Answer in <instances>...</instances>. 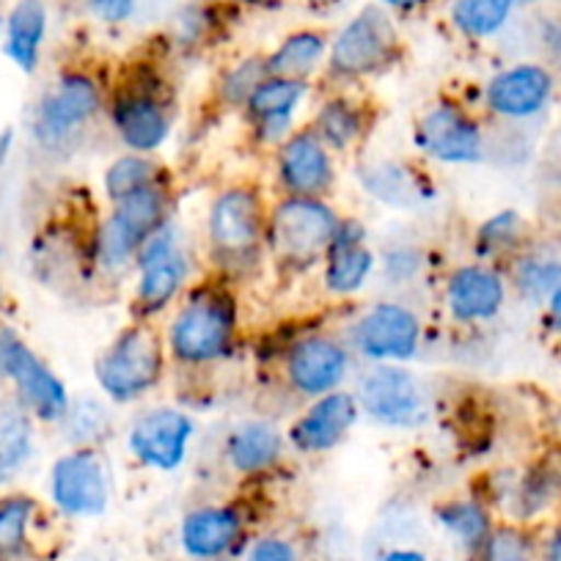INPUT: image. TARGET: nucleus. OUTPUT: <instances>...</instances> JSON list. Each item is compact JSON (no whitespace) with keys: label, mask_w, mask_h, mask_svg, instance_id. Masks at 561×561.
I'll return each instance as SVG.
<instances>
[{"label":"nucleus","mask_w":561,"mask_h":561,"mask_svg":"<svg viewBox=\"0 0 561 561\" xmlns=\"http://www.w3.org/2000/svg\"><path fill=\"white\" fill-rule=\"evenodd\" d=\"M39 515V501L28 493L0 495V561H14L28 550L31 526Z\"/></svg>","instance_id":"e433bc0d"},{"label":"nucleus","mask_w":561,"mask_h":561,"mask_svg":"<svg viewBox=\"0 0 561 561\" xmlns=\"http://www.w3.org/2000/svg\"><path fill=\"white\" fill-rule=\"evenodd\" d=\"M311 83L287 78H264L242 107L251 138L256 147L275 149L300 127V111L309 105Z\"/></svg>","instance_id":"4be33fe9"},{"label":"nucleus","mask_w":561,"mask_h":561,"mask_svg":"<svg viewBox=\"0 0 561 561\" xmlns=\"http://www.w3.org/2000/svg\"><path fill=\"white\" fill-rule=\"evenodd\" d=\"M410 144L440 169H473L490 158V133L482 116L457 96L430 102L410 127Z\"/></svg>","instance_id":"0eeeda50"},{"label":"nucleus","mask_w":561,"mask_h":561,"mask_svg":"<svg viewBox=\"0 0 561 561\" xmlns=\"http://www.w3.org/2000/svg\"><path fill=\"white\" fill-rule=\"evenodd\" d=\"M542 322L548 328L550 336H556L561 342V287L556 289L548 298V304L542 306Z\"/></svg>","instance_id":"a18cd8bd"},{"label":"nucleus","mask_w":561,"mask_h":561,"mask_svg":"<svg viewBox=\"0 0 561 561\" xmlns=\"http://www.w3.org/2000/svg\"><path fill=\"white\" fill-rule=\"evenodd\" d=\"M0 380L12 382L14 399L39 424H58L72 402L67 382L9 325H0Z\"/></svg>","instance_id":"ddd939ff"},{"label":"nucleus","mask_w":561,"mask_h":561,"mask_svg":"<svg viewBox=\"0 0 561 561\" xmlns=\"http://www.w3.org/2000/svg\"><path fill=\"white\" fill-rule=\"evenodd\" d=\"M495 506H501L506 523L517 526H539L561 510V460L539 457L510 479L495 493Z\"/></svg>","instance_id":"5701e85b"},{"label":"nucleus","mask_w":561,"mask_h":561,"mask_svg":"<svg viewBox=\"0 0 561 561\" xmlns=\"http://www.w3.org/2000/svg\"><path fill=\"white\" fill-rule=\"evenodd\" d=\"M267 213L270 202L251 182H231L209 198L204 242L226 280L267 256Z\"/></svg>","instance_id":"f03ea898"},{"label":"nucleus","mask_w":561,"mask_h":561,"mask_svg":"<svg viewBox=\"0 0 561 561\" xmlns=\"http://www.w3.org/2000/svg\"><path fill=\"white\" fill-rule=\"evenodd\" d=\"M287 449V430L273 419H245L226 433L224 462L234 477L259 479L284 462Z\"/></svg>","instance_id":"393cba45"},{"label":"nucleus","mask_w":561,"mask_h":561,"mask_svg":"<svg viewBox=\"0 0 561 561\" xmlns=\"http://www.w3.org/2000/svg\"><path fill=\"white\" fill-rule=\"evenodd\" d=\"M198 424L191 410L176 404H158V408L140 410L129 421L124 433V449L129 460L144 471L176 473L187 460L196 444Z\"/></svg>","instance_id":"4468645a"},{"label":"nucleus","mask_w":561,"mask_h":561,"mask_svg":"<svg viewBox=\"0 0 561 561\" xmlns=\"http://www.w3.org/2000/svg\"><path fill=\"white\" fill-rule=\"evenodd\" d=\"M353 393L360 415L391 433H419L433 421V391L408 364H369L355 380Z\"/></svg>","instance_id":"6e6552de"},{"label":"nucleus","mask_w":561,"mask_h":561,"mask_svg":"<svg viewBox=\"0 0 561 561\" xmlns=\"http://www.w3.org/2000/svg\"><path fill=\"white\" fill-rule=\"evenodd\" d=\"M358 185L369 198L377 204L391 209H413L421 202L433 198L435 191L424 187V176L413 169V165L402 163V160H366L358 165Z\"/></svg>","instance_id":"cd10ccee"},{"label":"nucleus","mask_w":561,"mask_h":561,"mask_svg":"<svg viewBox=\"0 0 561 561\" xmlns=\"http://www.w3.org/2000/svg\"><path fill=\"white\" fill-rule=\"evenodd\" d=\"M237 7H251V9H278L284 0H234Z\"/></svg>","instance_id":"09e8293b"},{"label":"nucleus","mask_w":561,"mask_h":561,"mask_svg":"<svg viewBox=\"0 0 561 561\" xmlns=\"http://www.w3.org/2000/svg\"><path fill=\"white\" fill-rule=\"evenodd\" d=\"M242 561H304L300 550L293 539L280 537V534H264L253 539Z\"/></svg>","instance_id":"a19ab883"},{"label":"nucleus","mask_w":561,"mask_h":561,"mask_svg":"<svg viewBox=\"0 0 561 561\" xmlns=\"http://www.w3.org/2000/svg\"><path fill=\"white\" fill-rule=\"evenodd\" d=\"M36 419L14 399L0 404V484L23 473L36 449Z\"/></svg>","instance_id":"473e14b6"},{"label":"nucleus","mask_w":561,"mask_h":561,"mask_svg":"<svg viewBox=\"0 0 561 561\" xmlns=\"http://www.w3.org/2000/svg\"><path fill=\"white\" fill-rule=\"evenodd\" d=\"M267 78V69H264V56H245L240 61L231 64L229 69H224V75L215 83V102H218L224 111H237L242 113L245 102L251 100V94L256 91V85Z\"/></svg>","instance_id":"4c0bfd02"},{"label":"nucleus","mask_w":561,"mask_h":561,"mask_svg":"<svg viewBox=\"0 0 561 561\" xmlns=\"http://www.w3.org/2000/svg\"><path fill=\"white\" fill-rule=\"evenodd\" d=\"M3 23H7V18H3V12H0V39H3Z\"/></svg>","instance_id":"603ef678"},{"label":"nucleus","mask_w":561,"mask_h":561,"mask_svg":"<svg viewBox=\"0 0 561 561\" xmlns=\"http://www.w3.org/2000/svg\"><path fill=\"white\" fill-rule=\"evenodd\" d=\"M0 251H3V245H0Z\"/></svg>","instance_id":"5fc2aeb1"},{"label":"nucleus","mask_w":561,"mask_h":561,"mask_svg":"<svg viewBox=\"0 0 561 561\" xmlns=\"http://www.w3.org/2000/svg\"><path fill=\"white\" fill-rule=\"evenodd\" d=\"M559 80L548 64L517 61L490 75L479 91L484 113L506 127L534 122L553 105Z\"/></svg>","instance_id":"f3484780"},{"label":"nucleus","mask_w":561,"mask_h":561,"mask_svg":"<svg viewBox=\"0 0 561 561\" xmlns=\"http://www.w3.org/2000/svg\"><path fill=\"white\" fill-rule=\"evenodd\" d=\"M314 3H331V0H314Z\"/></svg>","instance_id":"864d4df0"},{"label":"nucleus","mask_w":561,"mask_h":561,"mask_svg":"<svg viewBox=\"0 0 561 561\" xmlns=\"http://www.w3.org/2000/svg\"><path fill=\"white\" fill-rule=\"evenodd\" d=\"M515 3L517 9H520V7H534V3H539V0H515Z\"/></svg>","instance_id":"3c124183"},{"label":"nucleus","mask_w":561,"mask_h":561,"mask_svg":"<svg viewBox=\"0 0 561 561\" xmlns=\"http://www.w3.org/2000/svg\"><path fill=\"white\" fill-rule=\"evenodd\" d=\"M375 561H433L421 548H410V545H397V548H388L377 556Z\"/></svg>","instance_id":"49530a36"},{"label":"nucleus","mask_w":561,"mask_h":561,"mask_svg":"<svg viewBox=\"0 0 561 561\" xmlns=\"http://www.w3.org/2000/svg\"><path fill=\"white\" fill-rule=\"evenodd\" d=\"M344 339L366 364H413L424 347V322L402 300H377L360 309Z\"/></svg>","instance_id":"f8f14e48"},{"label":"nucleus","mask_w":561,"mask_h":561,"mask_svg":"<svg viewBox=\"0 0 561 561\" xmlns=\"http://www.w3.org/2000/svg\"><path fill=\"white\" fill-rule=\"evenodd\" d=\"M427 267V253L415 245H391L377 253V273L388 287H410Z\"/></svg>","instance_id":"ea45409f"},{"label":"nucleus","mask_w":561,"mask_h":561,"mask_svg":"<svg viewBox=\"0 0 561 561\" xmlns=\"http://www.w3.org/2000/svg\"><path fill=\"white\" fill-rule=\"evenodd\" d=\"M9 152H12V133H0V165L7 163Z\"/></svg>","instance_id":"8fccbe9b"},{"label":"nucleus","mask_w":561,"mask_h":561,"mask_svg":"<svg viewBox=\"0 0 561 561\" xmlns=\"http://www.w3.org/2000/svg\"><path fill=\"white\" fill-rule=\"evenodd\" d=\"M50 14L45 0H18L3 23V53L23 75H34L42 61Z\"/></svg>","instance_id":"c85d7f7f"},{"label":"nucleus","mask_w":561,"mask_h":561,"mask_svg":"<svg viewBox=\"0 0 561 561\" xmlns=\"http://www.w3.org/2000/svg\"><path fill=\"white\" fill-rule=\"evenodd\" d=\"M273 180L278 196L331 198L339 182L336 154L304 124L273 149Z\"/></svg>","instance_id":"a211bd4d"},{"label":"nucleus","mask_w":561,"mask_h":561,"mask_svg":"<svg viewBox=\"0 0 561 561\" xmlns=\"http://www.w3.org/2000/svg\"><path fill=\"white\" fill-rule=\"evenodd\" d=\"M160 182H165V174L158 160L149 154L122 152L102 171V196L107 204H116L144 187L160 185Z\"/></svg>","instance_id":"c9c22d12"},{"label":"nucleus","mask_w":561,"mask_h":561,"mask_svg":"<svg viewBox=\"0 0 561 561\" xmlns=\"http://www.w3.org/2000/svg\"><path fill=\"white\" fill-rule=\"evenodd\" d=\"M402 53L397 23L380 3H369L331 36L322 78L333 89H350L388 72Z\"/></svg>","instance_id":"39448f33"},{"label":"nucleus","mask_w":561,"mask_h":561,"mask_svg":"<svg viewBox=\"0 0 561 561\" xmlns=\"http://www.w3.org/2000/svg\"><path fill=\"white\" fill-rule=\"evenodd\" d=\"M360 419L364 415L353 391H331L325 397L309 399L306 408H300L287 427V444L300 457H325L353 435Z\"/></svg>","instance_id":"aec40b11"},{"label":"nucleus","mask_w":561,"mask_h":561,"mask_svg":"<svg viewBox=\"0 0 561 561\" xmlns=\"http://www.w3.org/2000/svg\"><path fill=\"white\" fill-rule=\"evenodd\" d=\"M477 561H539L537 531L517 523H499Z\"/></svg>","instance_id":"58836bf2"},{"label":"nucleus","mask_w":561,"mask_h":561,"mask_svg":"<svg viewBox=\"0 0 561 561\" xmlns=\"http://www.w3.org/2000/svg\"><path fill=\"white\" fill-rule=\"evenodd\" d=\"M506 270L490 262H466L444 278V309L457 328H482L499 320L510 304Z\"/></svg>","instance_id":"6ab92c4d"},{"label":"nucleus","mask_w":561,"mask_h":561,"mask_svg":"<svg viewBox=\"0 0 561 561\" xmlns=\"http://www.w3.org/2000/svg\"><path fill=\"white\" fill-rule=\"evenodd\" d=\"M430 0H380V7L388 9V12H397V14H410V12H419V9L427 7Z\"/></svg>","instance_id":"de8ad7c7"},{"label":"nucleus","mask_w":561,"mask_h":561,"mask_svg":"<svg viewBox=\"0 0 561 561\" xmlns=\"http://www.w3.org/2000/svg\"><path fill=\"white\" fill-rule=\"evenodd\" d=\"M89 12L105 25H122L135 14L138 0H85Z\"/></svg>","instance_id":"79ce46f5"},{"label":"nucleus","mask_w":561,"mask_h":561,"mask_svg":"<svg viewBox=\"0 0 561 561\" xmlns=\"http://www.w3.org/2000/svg\"><path fill=\"white\" fill-rule=\"evenodd\" d=\"M331 36L320 28H298L287 34L270 53H264V69L270 78H287L311 83L325 69Z\"/></svg>","instance_id":"c756f323"},{"label":"nucleus","mask_w":561,"mask_h":561,"mask_svg":"<svg viewBox=\"0 0 561 561\" xmlns=\"http://www.w3.org/2000/svg\"><path fill=\"white\" fill-rule=\"evenodd\" d=\"M314 129L333 154H350L371 133V105L347 89H333L314 105L309 118Z\"/></svg>","instance_id":"a878e982"},{"label":"nucleus","mask_w":561,"mask_h":561,"mask_svg":"<svg viewBox=\"0 0 561 561\" xmlns=\"http://www.w3.org/2000/svg\"><path fill=\"white\" fill-rule=\"evenodd\" d=\"M504 270L512 295L537 309L561 287V253L553 248H523Z\"/></svg>","instance_id":"7c9ffc66"},{"label":"nucleus","mask_w":561,"mask_h":561,"mask_svg":"<svg viewBox=\"0 0 561 561\" xmlns=\"http://www.w3.org/2000/svg\"><path fill=\"white\" fill-rule=\"evenodd\" d=\"M539 39H542V47L545 53H548L550 61L561 69V20H550L542 28V36H539Z\"/></svg>","instance_id":"c03bdc74"},{"label":"nucleus","mask_w":561,"mask_h":561,"mask_svg":"<svg viewBox=\"0 0 561 561\" xmlns=\"http://www.w3.org/2000/svg\"><path fill=\"white\" fill-rule=\"evenodd\" d=\"M107 94L85 69H67L36 100L31 135L45 152H61L105 113Z\"/></svg>","instance_id":"9d476101"},{"label":"nucleus","mask_w":561,"mask_h":561,"mask_svg":"<svg viewBox=\"0 0 561 561\" xmlns=\"http://www.w3.org/2000/svg\"><path fill=\"white\" fill-rule=\"evenodd\" d=\"M377 275V251L369 245V226L355 215H342L331 251L320 264L322 293L333 300H350L369 287Z\"/></svg>","instance_id":"412c9836"},{"label":"nucleus","mask_w":561,"mask_h":561,"mask_svg":"<svg viewBox=\"0 0 561 561\" xmlns=\"http://www.w3.org/2000/svg\"><path fill=\"white\" fill-rule=\"evenodd\" d=\"M342 213L331 198L278 196L267 213V256L278 267L309 273L331 251Z\"/></svg>","instance_id":"20e7f679"},{"label":"nucleus","mask_w":561,"mask_h":561,"mask_svg":"<svg viewBox=\"0 0 561 561\" xmlns=\"http://www.w3.org/2000/svg\"><path fill=\"white\" fill-rule=\"evenodd\" d=\"M240 298L226 278L193 280L163 328L169 360L176 369H213L240 342Z\"/></svg>","instance_id":"f257e3e1"},{"label":"nucleus","mask_w":561,"mask_h":561,"mask_svg":"<svg viewBox=\"0 0 561 561\" xmlns=\"http://www.w3.org/2000/svg\"><path fill=\"white\" fill-rule=\"evenodd\" d=\"M171 207L174 202H171L165 182L144 187L133 196L111 204V213L96 224L94 237H91V253H94L96 267L105 275H122L133 270L144 242L174 218Z\"/></svg>","instance_id":"423d86ee"},{"label":"nucleus","mask_w":561,"mask_h":561,"mask_svg":"<svg viewBox=\"0 0 561 561\" xmlns=\"http://www.w3.org/2000/svg\"><path fill=\"white\" fill-rule=\"evenodd\" d=\"M523 248H528V220L515 207L495 209L473 229L471 253L477 262L501 267V264H510Z\"/></svg>","instance_id":"2f4dec72"},{"label":"nucleus","mask_w":561,"mask_h":561,"mask_svg":"<svg viewBox=\"0 0 561 561\" xmlns=\"http://www.w3.org/2000/svg\"><path fill=\"white\" fill-rule=\"evenodd\" d=\"M133 270L135 320L154 322L180 304V298L193 284V259L174 218L144 242Z\"/></svg>","instance_id":"1a4fd4ad"},{"label":"nucleus","mask_w":561,"mask_h":561,"mask_svg":"<svg viewBox=\"0 0 561 561\" xmlns=\"http://www.w3.org/2000/svg\"><path fill=\"white\" fill-rule=\"evenodd\" d=\"M515 0H455L451 3V28L468 42H488L510 25Z\"/></svg>","instance_id":"f704fd0d"},{"label":"nucleus","mask_w":561,"mask_h":561,"mask_svg":"<svg viewBox=\"0 0 561 561\" xmlns=\"http://www.w3.org/2000/svg\"><path fill=\"white\" fill-rule=\"evenodd\" d=\"M47 495L58 515L69 520H96L111 510L113 473L100 449H67L53 460Z\"/></svg>","instance_id":"2eb2a0df"},{"label":"nucleus","mask_w":561,"mask_h":561,"mask_svg":"<svg viewBox=\"0 0 561 561\" xmlns=\"http://www.w3.org/2000/svg\"><path fill=\"white\" fill-rule=\"evenodd\" d=\"M245 512L237 504L209 501L191 506L180 520V548L193 561H218L245 539Z\"/></svg>","instance_id":"b1692460"},{"label":"nucleus","mask_w":561,"mask_h":561,"mask_svg":"<svg viewBox=\"0 0 561 561\" xmlns=\"http://www.w3.org/2000/svg\"><path fill=\"white\" fill-rule=\"evenodd\" d=\"M107 122L116 133L124 152L154 154L165 147L174 135V116L165 102L160 83L152 72L140 78L124 80L111 96H107Z\"/></svg>","instance_id":"9b49d317"},{"label":"nucleus","mask_w":561,"mask_h":561,"mask_svg":"<svg viewBox=\"0 0 561 561\" xmlns=\"http://www.w3.org/2000/svg\"><path fill=\"white\" fill-rule=\"evenodd\" d=\"M113 427H116L113 410L105 397H72L69 410L58 421V430H61L69 449H83V446L85 449H100L102 440L113 435Z\"/></svg>","instance_id":"72a5a7b5"},{"label":"nucleus","mask_w":561,"mask_h":561,"mask_svg":"<svg viewBox=\"0 0 561 561\" xmlns=\"http://www.w3.org/2000/svg\"><path fill=\"white\" fill-rule=\"evenodd\" d=\"M353 366L355 353L350 350L347 339L314 331L287 344L280 358V375L295 397L309 402L331 391H342L353 377Z\"/></svg>","instance_id":"dca6fc26"},{"label":"nucleus","mask_w":561,"mask_h":561,"mask_svg":"<svg viewBox=\"0 0 561 561\" xmlns=\"http://www.w3.org/2000/svg\"><path fill=\"white\" fill-rule=\"evenodd\" d=\"M433 520L455 542V548H460L473 561L479 559L490 534L499 526L493 506L482 495H460V499L440 501L433 506Z\"/></svg>","instance_id":"bb28decb"},{"label":"nucleus","mask_w":561,"mask_h":561,"mask_svg":"<svg viewBox=\"0 0 561 561\" xmlns=\"http://www.w3.org/2000/svg\"><path fill=\"white\" fill-rule=\"evenodd\" d=\"M539 561H561V515L548 526L539 539Z\"/></svg>","instance_id":"37998d69"},{"label":"nucleus","mask_w":561,"mask_h":561,"mask_svg":"<svg viewBox=\"0 0 561 561\" xmlns=\"http://www.w3.org/2000/svg\"><path fill=\"white\" fill-rule=\"evenodd\" d=\"M169 350L154 322L135 320L107 342L94 364V382L111 404H135L160 388L169 371Z\"/></svg>","instance_id":"7ed1b4c3"}]
</instances>
